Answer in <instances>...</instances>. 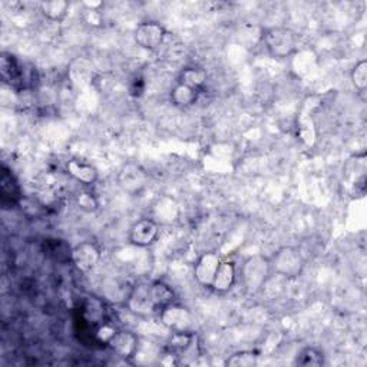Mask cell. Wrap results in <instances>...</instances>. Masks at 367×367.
<instances>
[{
    "label": "cell",
    "mask_w": 367,
    "mask_h": 367,
    "mask_svg": "<svg viewBox=\"0 0 367 367\" xmlns=\"http://www.w3.org/2000/svg\"><path fill=\"white\" fill-rule=\"evenodd\" d=\"M263 40L269 55L276 59L288 57L294 53L298 45V36L295 32L284 26H273L266 29Z\"/></svg>",
    "instance_id": "1"
},
{
    "label": "cell",
    "mask_w": 367,
    "mask_h": 367,
    "mask_svg": "<svg viewBox=\"0 0 367 367\" xmlns=\"http://www.w3.org/2000/svg\"><path fill=\"white\" fill-rule=\"evenodd\" d=\"M273 273L270 259L263 256H253L246 260L241 269L242 284L249 293L260 291Z\"/></svg>",
    "instance_id": "2"
},
{
    "label": "cell",
    "mask_w": 367,
    "mask_h": 367,
    "mask_svg": "<svg viewBox=\"0 0 367 367\" xmlns=\"http://www.w3.org/2000/svg\"><path fill=\"white\" fill-rule=\"evenodd\" d=\"M273 273L286 278H297L301 276L305 260L303 254L294 247H281L270 259Z\"/></svg>",
    "instance_id": "3"
},
{
    "label": "cell",
    "mask_w": 367,
    "mask_h": 367,
    "mask_svg": "<svg viewBox=\"0 0 367 367\" xmlns=\"http://www.w3.org/2000/svg\"><path fill=\"white\" fill-rule=\"evenodd\" d=\"M159 319L172 333H186L193 329V313L176 301L159 310Z\"/></svg>",
    "instance_id": "4"
},
{
    "label": "cell",
    "mask_w": 367,
    "mask_h": 367,
    "mask_svg": "<svg viewBox=\"0 0 367 367\" xmlns=\"http://www.w3.org/2000/svg\"><path fill=\"white\" fill-rule=\"evenodd\" d=\"M127 307L131 313L141 317H147L158 312L151 294V283H140L131 290L127 298Z\"/></svg>",
    "instance_id": "5"
},
{
    "label": "cell",
    "mask_w": 367,
    "mask_h": 367,
    "mask_svg": "<svg viewBox=\"0 0 367 367\" xmlns=\"http://www.w3.org/2000/svg\"><path fill=\"white\" fill-rule=\"evenodd\" d=\"M23 198L22 190L13 172L4 165L2 174H0V205L4 210H12L19 207Z\"/></svg>",
    "instance_id": "6"
},
{
    "label": "cell",
    "mask_w": 367,
    "mask_h": 367,
    "mask_svg": "<svg viewBox=\"0 0 367 367\" xmlns=\"http://www.w3.org/2000/svg\"><path fill=\"white\" fill-rule=\"evenodd\" d=\"M166 36L165 28L154 21L140 23L134 30L135 43L147 50L158 49Z\"/></svg>",
    "instance_id": "7"
},
{
    "label": "cell",
    "mask_w": 367,
    "mask_h": 367,
    "mask_svg": "<svg viewBox=\"0 0 367 367\" xmlns=\"http://www.w3.org/2000/svg\"><path fill=\"white\" fill-rule=\"evenodd\" d=\"M159 225L151 218H142L132 224L128 232V239L135 247L147 249L158 239Z\"/></svg>",
    "instance_id": "8"
},
{
    "label": "cell",
    "mask_w": 367,
    "mask_h": 367,
    "mask_svg": "<svg viewBox=\"0 0 367 367\" xmlns=\"http://www.w3.org/2000/svg\"><path fill=\"white\" fill-rule=\"evenodd\" d=\"M101 261V250L92 241H82L72 247V261L82 273L92 271Z\"/></svg>",
    "instance_id": "9"
},
{
    "label": "cell",
    "mask_w": 367,
    "mask_h": 367,
    "mask_svg": "<svg viewBox=\"0 0 367 367\" xmlns=\"http://www.w3.org/2000/svg\"><path fill=\"white\" fill-rule=\"evenodd\" d=\"M0 77L2 81L15 89L25 88V69L18 57L12 53L4 52L0 57Z\"/></svg>",
    "instance_id": "10"
},
{
    "label": "cell",
    "mask_w": 367,
    "mask_h": 367,
    "mask_svg": "<svg viewBox=\"0 0 367 367\" xmlns=\"http://www.w3.org/2000/svg\"><path fill=\"white\" fill-rule=\"evenodd\" d=\"M220 263H221V259L215 252L204 253L197 260V263L194 266V278L197 280V283L201 287H204V288L211 287Z\"/></svg>",
    "instance_id": "11"
},
{
    "label": "cell",
    "mask_w": 367,
    "mask_h": 367,
    "mask_svg": "<svg viewBox=\"0 0 367 367\" xmlns=\"http://www.w3.org/2000/svg\"><path fill=\"white\" fill-rule=\"evenodd\" d=\"M119 186L128 193H137L145 187L147 174L135 164H127L119 171Z\"/></svg>",
    "instance_id": "12"
},
{
    "label": "cell",
    "mask_w": 367,
    "mask_h": 367,
    "mask_svg": "<svg viewBox=\"0 0 367 367\" xmlns=\"http://www.w3.org/2000/svg\"><path fill=\"white\" fill-rule=\"evenodd\" d=\"M138 337L127 330L115 332L112 339L108 341L109 347L120 357L130 358L134 357L138 351Z\"/></svg>",
    "instance_id": "13"
},
{
    "label": "cell",
    "mask_w": 367,
    "mask_h": 367,
    "mask_svg": "<svg viewBox=\"0 0 367 367\" xmlns=\"http://www.w3.org/2000/svg\"><path fill=\"white\" fill-rule=\"evenodd\" d=\"M235 281H237V267L234 261H221L210 288L215 293L224 294L234 287Z\"/></svg>",
    "instance_id": "14"
},
{
    "label": "cell",
    "mask_w": 367,
    "mask_h": 367,
    "mask_svg": "<svg viewBox=\"0 0 367 367\" xmlns=\"http://www.w3.org/2000/svg\"><path fill=\"white\" fill-rule=\"evenodd\" d=\"M43 253L55 261L68 263L72 261V247L65 239L60 238H46L42 244Z\"/></svg>",
    "instance_id": "15"
},
{
    "label": "cell",
    "mask_w": 367,
    "mask_h": 367,
    "mask_svg": "<svg viewBox=\"0 0 367 367\" xmlns=\"http://www.w3.org/2000/svg\"><path fill=\"white\" fill-rule=\"evenodd\" d=\"M67 171L74 179L84 184V186H92L98 179V171L95 169V166L79 159L69 161L67 165Z\"/></svg>",
    "instance_id": "16"
},
{
    "label": "cell",
    "mask_w": 367,
    "mask_h": 367,
    "mask_svg": "<svg viewBox=\"0 0 367 367\" xmlns=\"http://www.w3.org/2000/svg\"><path fill=\"white\" fill-rule=\"evenodd\" d=\"M69 2L67 0H45L39 4L40 13L50 22H62L69 12Z\"/></svg>",
    "instance_id": "17"
},
{
    "label": "cell",
    "mask_w": 367,
    "mask_h": 367,
    "mask_svg": "<svg viewBox=\"0 0 367 367\" xmlns=\"http://www.w3.org/2000/svg\"><path fill=\"white\" fill-rule=\"evenodd\" d=\"M151 294H152L158 313H159V310L166 307V305L175 303V298H176L174 288L161 280L151 283Z\"/></svg>",
    "instance_id": "18"
},
{
    "label": "cell",
    "mask_w": 367,
    "mask_h": 367,
    "mask_svg": "<svg viewBox=\"0 0 367 367\" xmlns=\"http://www.w3.org/2000/svg\"><path fill=\"white\" fill-rule=\"evenodd\" d=\"M207 78H208V75H207V71L204 68L193 65V67L184 68L181 71L178 82L187 85L190 88H194L197 91H201L207 84Z\"/></svg>",
    "instance_id": "19"
},
{
    "label": "cell",
    "mask_w": 367,
    "mask_h": 367,
    "mask_svg": "<svg viewBox=\"0 0 367 367\" xmlns=\"http://www.w3.org/2000/svg\"><path fill=\"white\" fill-rule=\"evenodd\" d=\"M198 95L200 91L190 88L184 84L176 82L175 86L171 89V101L175 106H181V108H187L194 105L198 101Z\"/></svg>",
    "instance_id": "20"
},
{
    "label": "cell",
    "mask_w": 367,
    "mask_h": 367,
    "mask_svg": "<svg viewBox=\"0 0 367 367\" xmlns=\"http://www.w3.org/2000/svg\"><path fill=\"white\" fill-rule=\"evenodd\" d=\"M297 366H323L324 364V353L317 347H304L295 357Z\"/></svg>",
    "instance_id": "21"
},
{
    "label": "cell",
    "mask_w": 367,
    "mask_h": 367,
    "mask_svg": "<svg viewBox=\"0 0 367 367\" xmlns=\"http://www.w3.org/2000/svg\"><path fill=\"white\" fill-rule=\"evenodd\" d=\"M259 361V354L253 350H242L231 354L225 360V366L228 367H253Z\"/></svg>",
    "instance_id": "22"
},
{
    "label": "cell",
    "mask_w": 367,
    "mask_h": 367,
    "mask_svg": "<svg viewBox=\"0 0 367 367\" xmlns=\"http://www.w3.org/2000/svg\"><path fill=\"white\" fill-rule=\"evenodd\" d=\"M350 79L353 86L358 91V92H364L367 88V60L361 59L353 67L351 74H350Z\"/></svg>",
    "instance_id": "23"
},
{
    "label": "cell",
    "mask_w": 367,
    "mask_h": 367,
    "mask_svg": "<svg viewBox=\"0 0 367 367\" xmlns=\"http://www.w3.org/2000/svg\"><path fill=\"white\" fill-rule=\"evenodd\" d=\"M77 205L79 210L85 211V213H94L98 210L99 204H98V200L95 198V196L89 191H84V193H79L78 197H77Z\"/></svg>",
    "instance_id": "24"
}]
</instances>
